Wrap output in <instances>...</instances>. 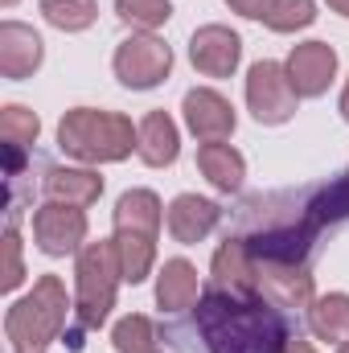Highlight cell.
Here are the masks:
<instances>
[{
	"instance_id": "obj_1",
	"label": "cell",
	"mask_w": 349,
	"mask_h": 353,
	"mask_svg": "<svg viewBox=\"0 0 349 353\" xmlns=\"http://www.w3.org/2000/svg\"><path fill=\"white\" fill-rule=\"evenodd\" d=\"M349 222V169L333 181L255 193L235 210V234L247 243L255 263L308 267L325 230Z\"/></svg>"
},
{
	"instance_id": "obj_2",
	"label": "cell",
	"mask_w": 349,
	"mask_h": 353,
	"mask_svg": "<svg viewBox=\"0 0 349 353\" xmlns=\"http://www.w3.org/2000/svg\"><path fill=\"white\" fill-rule=\"evenodd\" d=\"M161 337L173 341L177 353H288L292 337H300V321L267 296L206 288L181 321L161 329Z\"/></svg>"
},
{
	"instance_id": "obj_3",
	"label": "cell",
	"mask_w": 349,
	"mask_h": 353,
	"mask_svg": "<svg viewBox=\"0 0 349 353\" xmlns=\"http://www.w3.org/2000/svg\"><path fill=\"white\" fill-rule=\"evenodd\" d=\"M119 279H123V263H119L115 239L87 243L79 251V267H74V329L66 333L70 350H83V337L107 325V316L115 308Z\"/></svg>"
},
{
	"instance_id": "obj_4",
	"label": "cell",
	"mask_w": 349,
	"mask_h": 353,
	"mask_svg": "<svg viewBox=\"0 0 349 353\" xmlns=\"http://www.w3.org/2000/svg\"><path fill=\"white\" fill-rule=\"evenodd\" d=\"M58 148L83 165H115L140 148V128H132V119L119 111L74 107L58 123Z\"/></svg>"
},
{
	"instance_id": "obj_5",
	"label": "cell",
	"mask_w": 349,
	"mask_h": 353,
	"mask_svg": "<svg viewBox=\"0 0 349 353\" xmlns=\"http://www.w3.org/2000/svg\"><path fill=\"white\" fill-rule=\"evenodd\" d=\"M66 316H70L66 283L58 275H41L33 283V292L21 296L4 312V337H8L12 353H46L66 333Z\"/></svg>"
},
{
	"instance_id": "obj_6",
	"label": "cell",
	"mask_w": 349,
	"mask_h": 353,
	"mask_svg": "<svg viewBox=\"0 0 349 353\" xmlns=\"http://www.w3.org/2000/svg\"><path fill=\"white\" fill-rule=\"evenodd\" d=\"M161 197L152 189H128L115 201V251L123 263L128 283H144L157 263V239H161Z\"/></svg>"
},
{
	"instance_id": "obj_7",
	"label": "cell",
	"mask_w": 349,
	"mask_h": 353,
	"mask_svg": "<svg viewBox=\"0 0 349 353\" xmlns=\"http://www.w3.org/2000/svg\"><path fill=\"white\" fill-rule=\"evenodd\" d=\"M111 70L115 79L128 90H152L161 87L173 70V50L152 37V33H132L115 46V58H111Z\"/></svg>"
},
{
	"instance_id": "obj_8",
	"label": "cell",
	"mask_w": 349,
	"mask_h": 353,
	"mask_svg": "<svg viewBox=\"0 0 349 353\" xmlns=\"http://www.w3.org/2000/svg\"><path fill=\"white\" fill-rule=\"evenodd\" d=\"M296 103H300V94L292 87V79H288V66L255 62L247 70V107H251V115L259 123H267V128L288 123L296 115Z\"/></svg>"
},
{
	"instance_id": "obj_9",
	"label": "cell",
	"mask_w": 349,
	"mask_h": 353,
	"mask_svg": "<svg viewBox=\"0 0 349 353\" xmlns=\"http://www.w3.org/2000/svg\"><path fill=\"white\" fill-rule=\"evenodd\" d=\"M33 239H37V251L50 259L79 255L87 243V214L66 201H46L33 210Z\"/></svg>"
},
{
	"instance_id": "obj_10",
	"label": "cell",
	"mask_w": 349,
	"mask_h": 353,
	"mask_svg": "<svg viewBox=\"0 0 349 353\" xmlns=\"http://www.w3.org/2000/svg\"><path fill=\"white\" fill-rule=\"evenodd\" d=\"M259 271V296H267L275 308H283L292 321L308 316L312 308V275L300 263H255Z\"/></svg>"
},
{
	"instance_id": "obj_11",
	"label": "cell",
	"mask_w": 349,
	"mask_h": 353,
	"mask_svg": "<svg viewBox=\"0 0 349 353\" xmlns=\"http://www.w3.org/2000/svg\"><path fill=\"white\" fill-rule=\"evenodd\" d=\"M243 58V37L226 25H201L189 37V62L206 79H230Z\"/></svg>"
},
{
	"instance_id": "obj_12",
	"label": "cell",
	"mask_w": 349,
	"mask_h": 353,
	"mask_svg": "<svg viewBox=\"0 0 349 353\" xmlns=\"http://www.w3.org/2000/svg\"><path fill=\"white\" fill-rule=\"evenodd\" d=\"M288 79L300 99H321L329 83L337 79V50L329 41H304L288 54Z\"/></svg>"
},
{
	"instance_id": "obj_13",
	"label": "cell",
	"mask_w": 349,
	"mask_h": 353,
	"mask_svg": "<svg viewBox=\"0 0 349 353\" xmlns=\"http://www.w3.org/2000/svg\"><path fill=\"white\" fill-rule=\"evenodd\" d=\"M181 111H185V128L201 140V144H222V140H230L235 136V107L218 94V90L210 87H197L185 94V103H181Z\"/></svg>"
},
{
	"instance_id": "obj_14",
	"label": "cell",
	"mask_w": 349,
	"mask_h": 353,
	"mask_svg": "<svg viewBox=\"0 0 349 353\" xmlns=\"http://www.w3.org/2000/svg\"><path fill=\"white\" fill-rule=\"evenodd\" d=\"M210 288L235 292V296H259V271H255V255L247 251V243L239 234H226L222 247L214 251L210 263Z\"/></svg>"
},
{
	"instance_id": "obj_15",
	"label": "cell",
	"mask_w": 349,
	"mask_h": 353,
	"mask_svg": "<svg viewBox=\"0 0 349 353\" xmlns=\"http://www.w3.org/2000/svg\"><path fill=\"white\" fill-rule=\"evenodd\" d=\"M222 222V205L210 201V197H197V193H181L169 205V234H173L181 247H197L201 239H210Z\"/></svg>"
},
{
	"instance_id": "obj_16",
	"label": "cell",
	"mask_w": 349,
	"mask_h": 353,
	"mask_svg": "<svg viewBox=\"0 0 349 353\" xmlns=\"http://www.w3.org/2000/svg\"><path fill=\"white\" fill-rule=\"evenodd\" d=\"M41 58H46V46L29 25H21V21L0 25V74L4 79H12V83L29 79L41 66Z\"/></svg>"
},
{
	"instance_id": "obj_17",
	"label": "cell",
	"mask_w": 349,
	"mask_h": 353,
	"mask_svg": "<svg viewBox=\"0 0 349 353\" xmlns=\"http://www.w3.org/2000/svg\"><path fill=\"white\" fill-rule=\"evenodd\" d=\"M201 300V279H197V267L189 263V259H169V263L161 267V275H157V304H161V312H189L193 304Z\"/></svg>"
},
{
	"instance_id": "obj_18",
	"label": "cell",
	"mask_w": 349,
	"mask_h": 353,
	"mask_svg": "<svg viewBox=\"0 0 349 353\" xmlns=\"http://www.w3.org/2000/svg\"><path fill=\"white\" fill-rule=\"evenodd\" d=\"M41 189H46L50 201H66V205L87 210V205H94L103 197V176L94 173V169H54L50 165Z\"/></svg>"
},
{
	"instance_id": "obj_19",
	"label": "cell",
	"mask_w": 349,
	"mask_h": 353,
	"mask_svg": "<svg viewBox=\"0 0 349 353\" xmlns=\"http://www.w3.org/2000/svg\"><path fill=\"white\" fill-rule=\"evenodd\" d=\"M140 161L148 169H169L181 152V136H177V123L165 111H148L140 119Z\"/></svg>"
},
{
	"instance_id": "obj_20",
	"label": "cell",
	"mask_w": 349,
	"mask_h": 353,
	"mask_svg": "<svg viewBox=\"0 0 349 353\" xmlns=\"http://www.w3.org/2000/svg\"><path fill=\"white\" fill-rule=\"evenodd\" d=\"M197 169H201V176L218 193H239L243 189V176H247V161H243L239 148H230L222 140V144H201L197 148Z\"/></svg>"
},
{
	"instance_id": "obj_21",
	"label": "cell",
	"mask_w": 349,
	"mask_h": 353,
	"mask_svg": "<svg viewBox=\"0 0 349 353\" xmlns=\"http://www.w3.org/2000/svg\"><path fill=\"white\" fill-rule=\"evenodd\" d=\"M308 329L321 341H349V296L346 292H329V296L312 300Z\"/></svg>"
},
{
	"instance_id": "obj_22",
	"label": "cell",
	"mask_w": 349,
	"mask_h": 353,
	"mask_svg": "<svg viewBox=\"0 0 349 353\" xmlns=\"http://www.w3.org/2000/svg\"><path fill=\"white\" fill-rule=\"evenodd\" d=\"M157 341H161L157 325H152L148 316H140V312L123 316V321L111 329V345H115V353H161Z\"/></svg>"
},
{
	"instance_id": "obj_23",
	"label": "cell",
	"mask_w": 349,
	"mask_h": 353,
	"mask_svg": "<svg viewBox=\"0 0 349 353\" xmlns=\"http://www.w3.org/2000/svg\"><path fill=\"white\" fill-rule=\"evenodd\" d=\"M37 132H41V119H37L29 107L8 103V107L0 111V140H4V148H25V152H33Z\"/></svg>"
},
{
	"instance_id": "obj_24",
	"label": "cell",
	"mask_w": 349,
	"mask_h": 353,
	"mask_svg": "<svg viewBox=\"0 0 349 353\" xmlns=\"http://www.w3.org/2000/svg\"><path fill=\"white\" fill-rule=\"evenodd\" d=\"M41 17L62 33H83L94 25L99 4L94 0H41Z\"/></svg>"
},
{
	"instance_id": "obj_25",
	"label": "cell",
	"mask_w": 349,
	"mask_h": 353,
	"mask_svg": "<svg viewBox=\"0 0 349 353\" xmlns=\"http://www.w3.org/2000/svg\"><path fill=\"white\" fill-rule=\"evenodd\" d=\"M115 17L140 33H152L173 17V0H115Z\"/></svg>"
},
{
	"instance_id": "obj_26",
	"label": "cell",
	"mask_w": 349,
	"mask_h": 353,
	"mask_svg": "<svg viewBox=\"0 0 349 353\" xmlns=\"http://www.w3.org/2000/svg\"><path fill=\"white\" fill-rule=\"evenodd\" d=\"M317 21V4L312 0H275V8L267 12V29L275 33H296V29H308Z\"/></svg>"
},
{
	"instance_id": "obj_27",
	"label": "cell",
	"mask_w": 349,
	"mask_h": 353,
	"mask_svg": "<svg viewBox=\"0 0 349 353\" xmlns=\"http://www.w3.org/2000/svg\"><path fill=\"white\" fill-rule=\"evenodd\" d=\"M21 279H25V267H21V234H17V222H8L4 226V279H0V288L12 292V288H21Z\"/></svg>"
},
{
	"instance_id": "obj_28",
	"label": "cell",
	"mask_w": 349,
	"mask_h": 353,
	"mask_svg": "<svg viewBox=\"0 0 349 353\" xmlns=\"http://www.w3.org/2000/svg\"><path fill=\"white\" fill-rule=\"evenodd\" d=\"M239 17H251V21H267V12L275 8V0H226Z\"/></svg>"
},
{
	"instance_id": "obj_29",
	"label": "cell",
	"mask_w": 349,
	"mask_h": 353,
	"mask_svg": "<svg viewBox=\"0 0 349 353\" xmlns=\"http://www.w3.org/2000/svg\"><path fill=\"white\" fill-rule=\"evenodd\" d=\"M288 353H317V350H312V345H308L304 337H292V345H288Z\"/></svg>"
},
{
	"instance_id": "obj_30",
	"label": "cell",
	"mask_w": 349,
	"mask_h": 353,
	"mask_svg": "<svg viewBox=\"0 0 349 353\" xmlns=\"http://www.w3.org/2000/svg\"><path fill=\"white\" fill-rule=\"evenodd\" d=\"M325 4H329L333 12H341V17H346V21H349V0H325Z\"/></svg>"
},
{
	"instance_id": "obj_31",
	"label": "cell",
	"mask_w": 349,
	"mask_h": 353,
	"mask_svg": "<svg viewBox=\"0 0 349 353\" xmlns=\"http://www.w3.org/2000/svg\"><path fill=\"white\" fill-rule=\"evenodd\" d=\"M341 119L349 123V83H346V90H341Z\"/></svg>"
},
{
	"instance_id": "obj_32",
	"label": "cell",
	"mask_w": 349,
	"mask_h": 353,
	"mask_svg": "<svg viewBox=\"0 0 349 353\" xmlns=\"http://www.w3.org/2000/svg\"><path fill=\"white\" fill-rule=\"evenodd\" d=\"M337 353H349V341H341V350H337Z\"/></svg>"
},
{
	"instance_id": "obj_33",
	"label": "cell",
	"mask_w": 349,
	"mask_h": 353,
	"mask_svg": "<svg viewBox=\"0 0 349 353\" xmlns=\"http://www.w3.org/2000/svg\"><path fill=\"white\" fill-rule=\"evenodd\" d=\"M0 4H4V8H12V4H17V0H0Z\"/></svg>"
}]
</instances>
